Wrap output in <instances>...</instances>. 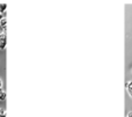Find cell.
<instances>
[{
	"label": "cell",
	"instance_id": "obj_1",
	"mask_svg": "<svg viewBox=\"0 0 132 117\" xmlns=\"http://www.w3.org/2000/svg\"><path fill=\"white\" fill-rule=\"evenodd\" d=\"M6 44H7L6 32L0 31V50H4V49L6 48Z\"/></svg>",
	"mask_w": 132,
	"mask_h": 117
},
{
	"label": "cell",
	"instance_id": "obj_2",
	"mask_svg": "<svg viewBox=\"0 0 132 117\" xmlns=\"http://www.w3.org/2000/svg\"><path fill=\"white\" fill-rule=\"evenodd\" d=\"M126 92H128V94L130 95V97L132 99V81L126 83Z\"/></svg>",
	"mask_w": 132,
	"mask_h": 117
},
{
	"label": "cell",
	"instance_id": "obj_3",
	"mask_svg": "<svg viewBox=\"0 0 132 117\" xmlns=\"http://www.w3.org/2000/svg\"><path fill=\"white\" fill-rule=\"evenodd\" d=\"M0 26H1L2 28H6V26H7V19L5 18V16L1 19V21H0Z\"/></svg>",
	"mask_w": 132,
	"mask_h": 117
},
{
	"label": "cell",
	"instance_id": "obj_4",
	"mask_svg": "<svg viewBox=\"0 0 132 117\" xmlns=\"http://www.w3.org/2000/svg\"><path fill=\"white\" fill-rule=\"evenodd\" d=\"M6 99V93L4 89H0V101H4Z\"/></svg>",
	"mask_w": 132,
	"mask_h": 117
},
{
	"label": "cell",
	"instance_id": "obj_5",
	"mask_svg": "<svg viewBox=\"0 0 132 117\" xmlns=\"http://www.w3.org/2000/svg\"><path fill=\"white\" fill-rule=\"evenodd\" d=\"M7 8V5L6 4H0V14L2 13V12H5Z\"/></svg>",
	"mask_w": 132,
	"mask_h": 117
},
{
	"label": "cell",
	"instance_id": "obj_6",
	"mask_svg": "<svg viewBox=\"0 0 132 117\" xmlns=\"http://www.w3.org/2000/svg\"><path fill=\"white\" fill-rule=\"evenodd\" d=\"M0 117H6V111L4 109H0Z\"/></svg>",
	"mask_w": 132,
	"mask_h": 117
},
{
	"label": "cell",
	"instance_id": "obj_7",
	"mask_svg": "<svg viewBox=\"0 0 132 117\" xmlns=\"http://www.w3.org/2000/svg\"><path fill=\"white\" fill-rule=\"evenodd\" d=\"M125 117H132V111H130V113H128V115H126Z\"/></svg>",
	"mask_w": 132,
	"mask_h": 117
},
{
	"label": "cell",
	"instance_id": "obj_8",
	"mask_svg": "<svg viewBox=\"0 0 132 117\" xmlns=\"http://www.w3.org/2000/svg\"><path fill=\"white\" fill-rule=\"evenodd\" d=\"M0 89H2V80L0 79Z\"/></svg>",
	"mask_w": 132,
	"mask_h": 117
},
{
	"label": "cell",
	"instance_id": "obj_9",
	"mask_svg": "<svg viewBox=\"0 0 132 117\" xmlns=\"http://www.w3.org/2000/svg\"><path fill=\"white\" fill-rule=\"evenodd\" d=\"M2 18H4V16H2L1 14H0V21H1V19H2Z\"/></svg>",
	"mask_w": 132,
	"mask_h": 117
},
{
	"label": "cell",
	"instance_id": "obj_10",
	"mask_svg": "<svg viewBox=\"0 0 132 117\" xmlns=\"http://www.w3.org/2000/svg\"><path fill=\"white\" fill-rule=\"evenodd\" d=\"M131 71H132V70H131Z\"/></svg>",
	"mask_w": 132,
	"mask_h": 117
}]
</instances>
